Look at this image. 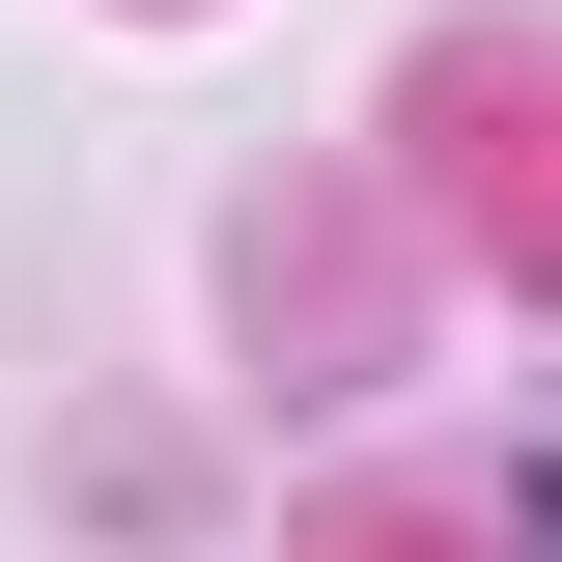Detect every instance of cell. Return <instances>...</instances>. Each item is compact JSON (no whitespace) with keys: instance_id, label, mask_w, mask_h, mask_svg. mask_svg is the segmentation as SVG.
<instances>
[{"instance_id":"6da1fadb","label":"cell","mask_w":562,"mask_h":562,"mask_svg":"<svg viewBox=\"0 0 562 562\" xmlns=\"http://www.w3.org/2000/svg\"><path fill=\"white\" fill-rule=\"evenodd\" d=\"M535 535H562V479H535Z\"/></svg>"}]
</instances>
